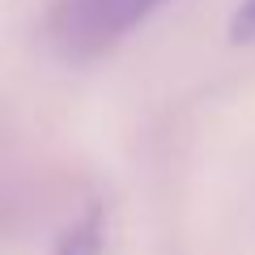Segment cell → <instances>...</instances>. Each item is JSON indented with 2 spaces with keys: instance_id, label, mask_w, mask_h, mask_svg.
<instances>
[{
  "instance_id": "3957f363",
  "label": "cell",
  "mask_w": 255,
  "mask_h": 255,
  "mask_svg": "<svg viewBox=\"0 0 255 255\" xmlns=\"http://www.w3.org/2000/svg\"><path fill=\"white\" fill-rule=\"evenodd\" d=\"M230 38L234 43H255V0H243L230 17Z\"/></svg>"
},
{
  "instance_id": "6da1fadb",
  "label": "cell",
  "mask_w": 255,
  "mask_h": 255,
  "mask_svg": "<svg viewBox=\"0 0 255 255\" xmlns=\"http://www.w3.org/2000/svg\"><path fill=\"white\" fill-rule=\"evenodd\" d=\"M162 4L166 0H55L47 13V38L64 60H98Z\"/></svg>"
},
{
  "instance_id": "7a4b0ae2",
  "label": "cell",
  "mask_w": 255,
  "mask_h": 255,
  "mask_svg": "<svg viewBox=\"0 0 255 255\" xmlns=\"http://www.w3.org/2000/svg\"><path fill=\"white\" fill-rule=\"evenodd\" d=\"M102 243H107V213L94 204L60 234L55 255H102Z\"/></svg>"
}]
</instances>
